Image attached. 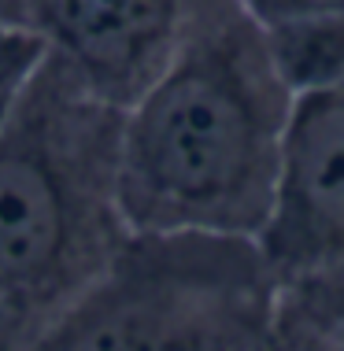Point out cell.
Instances as JSON below:
<instances>
[{
  "instance_id": "obj_1",
  "label": "cell",
  "mask_w": 344,
  "mask_h": 351,
  "mask_svg": "<svg viewBox=\"0 0 344 351\" xmlns=\"http://www.w3.org/2000/svg\"><path fill=\"white\" fill-rule=\"evenodd\" d=\"M296 85L241 0H207L167 67L122 108L130 230L255 233L271 222Z\"/></svg>"
},
{
  "instance_id": "obj_2",
  "label": "cell",
  "mask_w": 344,
  "mask_h": 351,
  "mask_svg": "<svg viewBox=\"0 0 344 351\" xmlns=\"http://www.w3.org/2000/svg\"><path fill=\"white\" fill-rule=\"evenodd\" d=\"M119 134V104L45 49L0 119V351H41L130 233Z\"/></svg>"
},
{
  "instance_id": "obj_3",
  "label": "cell",
  "mask_w": 344,
  "mask_h": 351,
  "mask_svg": "<svg viewBox=\"0 0 344 351\" xmlns=\"http://www.w3.org/2000/svg\"><path fill=\"white\" fill-rule=\"evenodd\" d=\"M278 292L255 233L130 230L41 351H274Z\"/></svg>"
},
{
  "instance_id": "obj_4",
  "label": "cell",
  "mask_w": 344,
  "mask_h": 351,
  "mask_svg": "<svg viewBox=\"0 0 344 351\" xmlns=\"http://www.w3.org/2000/svg\"><path fill=\"white\" fill-rule=\"evenodd\" d=\"M207 0H23L26 26L104 100L126 104L167 67Z\"/></svg>"
},
{
  "instance_id": "obj_5",
  "label": "cell",
  "mask_w": 344,
  "mask_h": 351,
  "mask_svg": "<svg viewBox=\"0 0 344 351\" xmlns=\"http://www.w3.org/2000/svg\"><path fill=\"white\" fill-rule=\"evenodd\" d=\"M260 241L282 278L344 255V67L296 89L278 200Z\"/></svg>"
},
{
  "instance_id": "obj_6",
  "label": "cell",
  "mask_w": 344,
  "mask_h": 351,
  "mask_svg": "<svg viewBox=\"0 0 344 351\" xmlns=\"http://www.w3.org/2000/svg\"><path fill=\"white\" fill-rule=\"evenodd\" d=\"M296 89L344 67V0H241Z\"/></svg>"
},
{
  "instance_id": "obj_7",
  "label": "cell",
  "mask_w": 344,
  "mask_h": 351,
  "mask_svg": "<svg viewBox=\"0 0 344 351\" xmlns=\"http://www.w3.org/2000/svg\"><path fill=\"white\" fill-rule=\"evenodd\" d=\"M278 348L344 351V255L282 278Z\"/></svg>"
},
{
  "instance_id": "obj_8",
  "label": "cell",
  "mask_w": 344,
  "mask_h": 351,
  "mask_svg": "<svg viewBox=\"0 0 344 351\" xmlns=\"http://www.w3.org/2000/svg\"><path fill=\"white\" fill-rule=\"evenodd\" d=\"M45 56V41L26 23L0 19V119Z\"/></svg>"
},
{
  "instance_id": "obj_9",
  "label": "cell",
  "mask_w": 344,
  "mask_h": 351,
  "mask_svg": "<svg viewBox=\"0 0 344 351\" xmlns=\"http://www.w3.org/2000/svg\"><path fill=\"white\" fill-rule=\"evenodd\" d=\"M0 19H8V23H26L23 0H0Z\"/></svg>"
}]
</instances>
